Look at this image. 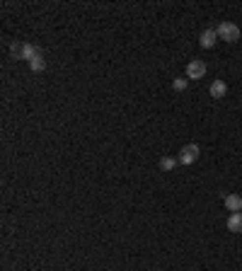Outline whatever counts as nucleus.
Returning a JSON list of instances; mask_svg holds the SVG:
<instances>
[{
  "label": "nucleus",
  "mask_w": 242,
  "mask_h": 271,
  "mask_svg": "<svg viewBox=\"0 0 242 271\" xmlns=\"http://www.w3.org/2000/svg\"><path fill=\"white\" fill-rule=\"evenodd\" d=\"M215 31H218V39H223V41H228V44H235V41H240V27L235 25V22H220L218 27H215Z\"/></svg>",
  "instance_id": "nucleus-1"
},
{
  "label": "nucleus",
  "mask_w": 242,
  "mask_h": 271,
  "mask_svg": "<svg viewBox=\"0 0 242 271\" xmlns=\"http://www.w3.org/2000/svg\"><path fill=\"white\" fill-rule=\"evenodd\" d=\"M206 70H209V65L199 59L186 63V78H189V80H201V78H206Z\"/></svg>",
  "instance_id": "nucleus-2"
},
{
  "label": "nucleus",
  "mask_w": 242,
  "mask_h": 271,
  "mask_svg": "<svg viewBox=\"0 0 242 271\" xmlns=\"http://www.w3.org/2000/svg\"><path fill=\"white\" fill-rule=\"evenodd\" d=\"M199 155H201V151H199V146L196 143H189V146H184L180 151V160L182 165H194L196 160H199Z\"/></svg>",
  "instance_id": "nucleus-3"
},
{
  "label": "nucleus",
  "mask_w": 242,
  "mask_h": 271,
  "mask_svg": "<svg viewBox=\"0 0 242 271\" xmlns=\"http://www.w3.org/2000/svg\"><path fill=\"white\" fill-rule=\"evenodd\" d=\"M223 204H225L228 211H233V213L242 211V196H238V194H225L223 196Z\"/></svg>",
  "instance_id": "nucleus-4"
},
{
  "label": "nucleus",
  "mask_w": 242,
  "mask_h": 271,
  "mask_svg": "<svg viewBox=\"0 0 242 271\" xmlns=\"http://www.w3.org/2000/svg\"><path fill=\"white\" fill-rule=\"evenodd\" d=\"M215 41H218V31L215 30H204L201 31V36H199V44H201L204 49H213Z\"/></svg>",
  "instance_id": "nucleus-5"
},
{
  "label": "nucleus",
  "mask_w": 242,
  "mask_h": 271,
  "mask_svg": "<svg viewBox=\"0 0 242 271\" xmlns=\"http://www.w3.org/2000/svg\"><path fill=\"white\" fill-rule=\"evenodd\" d=\"M228 94V85L223 83V80H215V83H211V97H215V99H223Z\"/></svg>",
  "instance_id": "nucleus-6"
},
{
  "label": "nucleus",
  "mask_w": 242,
  "mask_h": 271,
  "mask_svg": "<svg viewBox=\"0 0 242 271\" xmlns=\"http://www.w3.org/2000/svg\"><path fill=\"white\" fill-rule=\"evenodd\" d=\"M228 230L230 233H242V213L228 215Z\"/></svg>",
  "instance_id": "nucleus-7"
},
{
  "label": "nucleus",
  "mask_w": 242,
  "mask_h": 271,
  "mask_svg": "<svg viewBox=\"0 0 242 271\" xmlns=\"http://www.w3.org/2000/svg\"><path fill=\"white\" fill-rule=\"evenodd\" d=\"M30 68L34 70V73H41V70H46V60H44V56H41V51H36V56L30 60Z\"/></svg>",
  "instance_id": "nucleus-8"
},
{
  "label": "nucleus",
  "mask_w": 242,
  "mask_h": 271,
  "mask_svg": "<svg viewBox=\"0 0 242 271\" xmlns=\"http://www.w3.org/2000/svg\"><path fill=\"white\" fill-rule=\"evenodd\" d=\"M177 162H180V160H175V157H160V170H162V172H172V170L177 167Z\"/></svg>",
  "instance_id": "nucleus-9"
},
{
  "label": "nucleus",
  "mask_w": 242,
  "mask_h": 271,
  "mask_svg": "<svg viewBox=\"0 0 242 271\" xmlns=\"http://www.w3.org/2000/svg\"><path fill=\"white\" fill-rule=\"evenodd\" d=\"M22 49H25V44H20V41H15V44L10 46V51H12L15 60H22Z\"/></svg>",
  "instance_id": "nucleus-10"
},
{
  "label": "nucleus",
  "mask_w": 242,
  "mask_h": 271,
  "mask_svg": "<svg viewBox=\"0 0 242 271\" xmlns=\"http://www.w3.org/2000/svg\"><path fill=\"white\" fill-rule=\"evenodd\" d=\"M186 83H189V78H175V80H172V90L182 92L184 88H186Z\"/></svg>",
  "instance_id": "nucleus-11"
}]
</instances>
